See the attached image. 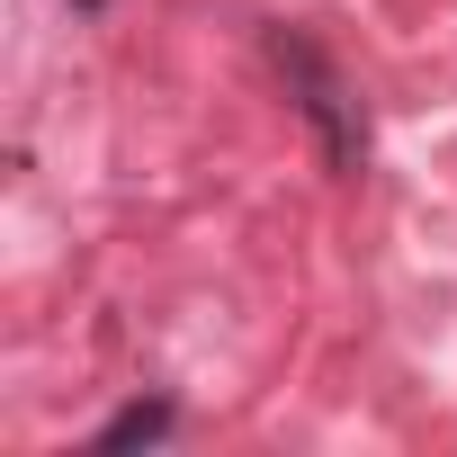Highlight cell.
Wrapping results in <instances>:
<instances>
[{
    "label": "cell",
    "instance_id": "obj_1",
    "mask_svg": "<svg viewBox=\"0 0 457 457\" xmlns=\"http://www.w3.org/2000/svg\"><path fill=\"white\" fill-rule=\"evenodd\" d=\"M270 54H278V72H287V90H296V108L314 117V135H323V153H332V170H359L368 162V126H359V99L341 90V72L314 54V37H296V28H278L270 37Z\"/></svg>",
    "mask_w": 457,
    "mask_h": 457
},
{
    "label": "cell",
    "instance_id": "obj_2",
    "mask_svg": "<svg viewBox=\"0 0 457 457\" xmlns=\"http://www.w3.org/2000/svg\"><path fill=\"white\" fill-rule=\"evenodd\" d=\"M170 430H179V403H162V395H153V403H126V412L99 430V448H162Z\"/></svg>",
    "mask_w": 457,
    "mask_h": 457
},
{
    "label": "cell",
    "instance_id": "obj_3",
    "mask_svg": "<svg viewBox=\"0 0 457 457\" xmlns=\"http://www.w3.org/2000/svg\"><path fill=\"white\" fill-rule=\"evenodd\" d=\"M81 10H108V0H81Z\"/></svg>",
    "mask_w": 457,
    "mask_h": 457
}]
</instances>
